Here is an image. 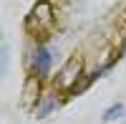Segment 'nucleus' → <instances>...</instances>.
Returning <instances> with one entry per match:
<instances>
[{"label": "nucleus", "instance_id": "nucleus-1", "mask_svg": "<svg viewBox=\"0 0 126 124\" xmlns=\"http://www.w3.org/2000/svg\"><path fill=\"white\" fill-rule=\"evenodd\" d=\"M53 25H56V8H53V3H50V0H38L33 5V10L28 13V18H25L28 33L33 38L43 41L50 30H53Z\"/></svg>", "mask_w": 126, "mask_h": 124}, {"label": "nucleus", "instance_id": "nucleus-2", "mask_svg": "<svg viewBox=\"0 0 126 124\" xmlns=\"http://www.w3.org/2000/svg\"><path fill=\"white\" fill-rule=\"evenodd\" d=\"M81 76H83V58H81V56H71L66 63L61 66V71L56 74V81H53V84H56V89L71 91V94H73L76 86L83 81Z\"/></svg>", "mask_w": 126, "mask_h": 124}, {"label": "nucleus", "instance_id": "nucleus-3", "mask_svg": "<svg viewBox=\"0 0 126 124\" xmlns=\"http://www.w3.org/2000/svg\"><path fill=\"white\" fill-rule=\"evenodd\" d=\"M28 66H30V74L43 79L48 71H50V53L43 43H35L30 48V58H28Z\"/></svg>", "mask_w": 126, "mask_h": 124}, {"label": "nucleus", "instance_id": "nucleus-4", "mask_svg": "<svg viewBox=\"0 0 126 124\" xmlns=\"http://www.w3.org/2000/svg\"><path fill=\"white\" fill-rule=\"evenodd\" d=\"M40 101H43V99H40V79L30 74V76L25 79L23 94H20V104H23L25 109H33V106L40 104Z\"/></svg>", "mask_w": 126, "mask_h": 124}, {"label": "nucleus", "instance_id": "nucleus-5", "mask_svg": "<svg viewBox=\"0 0 126 124\" xmlns=\"http://www.w3.org/2000/svg\"><path fill=\"white\" fill-rule=\"evenodd\" d=\"M58 106H61V99H58L56 94H50V96H46V99H43V101L38 104L35 114H38V119H46V117L50 114V111H56Z\"/></svg>", "mask_w": 126, "mask_h": 124}, {"label": "nucleus", "instance_id": "nucleus-6", "mask_svg": "<svg viewBox=\"0 0 126 124\" xmlns=\"http://www.w3.org/2000/svg\"><path fill=\"white\" fill-rule=\"evenodd\" d=\"M124 106L121 104H113V106H109L106 111H103V122H113V119H119V117H124Z\"/></svg>", "mask_w": 126, "mask_h": 124}]
</instances>
